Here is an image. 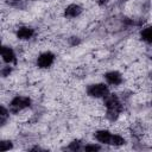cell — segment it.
<instances>
[{"instance_id": "obj_7", "label": "cell", "mask_w": 152, "mask_h": 152, "mask_svg": "<svg viewBox=\"0 0 152 152\" xmlns=\"http://www.w3.org/2000/svg\"><path fill=\"white\" fill-rule=\"evenodd\" d=\"M104 80L110 86H114V87H118L120 86L122 82H124V77L122 75L116 71V70H112V71H108L104 74Z\"/></svg>"}, {"instance_id": "obj_2", "label": "cell", "mask_w": 152, "mask_h": 152, "mask_svg": "<svg viewBox=\"0 0 152 152\" xmlns=\"http://www.w3.org/2000/svg\"><path fill=\"white\" fill-rule=\"evenodd\" d=\"M32 103V100L25 95H17L10 101V112L19 113L26 108H28Z\"/></svg>"}, {"instance_id": "obj_16", "label": "cell", "mask_w": 152, "mask_h": 152, "mask_svg": "<svg viewBox=\"0 0 152 152\" xmlns=\"http://www.w3.org/2000/svg\"><path fill=\"white\" fill-rule=\"evenodd\" d=\"M8 115H10V109L0 104V116H8Z\"/></svg>"}, {"instance_id": "obj_9", "label": "cell", "mask_w": 152, "mask_h": 152, "mask_svg": "<svg viewBox=\"0 0 152 152\" xmlns=\"http://www.w3.org/2000/svg\"><path fill=\"white\" fill-rule=\"evenodd\" d=\"M83 8L82 6H80L78 4H70L65 7L64 10V15L66 18H70V19H74V18H77L81 13H82Z\"/></svg>"}, {"instance_id": "obj_17", "label": "cell", "mask_w": 152, "mask_h": 152, "mask_svg": "<svg viewBox=\"0 0 152 152\" xmlns=\"http://www.w3.org/2000/svg\"><path fill=\"white\" fill-rule=\"evenodd\" d=\"M69 40H71V42H70V44H71L72 46H75V45H77V44H80V39H78V37H70V38H69Z\"/></svg>"}, {"instance_id": "obj_6", "label": "cell", "mask_w": 152, "mask_h": 152, "mask_svg": "<svg viewBox=\"0 0 152 152\" xmlns=\"http://www.w3.org/2000/svg\"><path fill=\"white\" fill-rule=\"evenodd\" d=\"M34 28L27 25H23L20 27L17 28L15 31V36L19 40H30L33 36H34Z\"/></svg>"}, {"instance_id": "obj_18", "label": "cell", "mask_w": 152, "mask_h": 152, "mask_svg": "<svg viewBox=\"0 0 152 152\" xmlns=\"http://www.w3.org/2000/svg\"><path fill=\"white\" fill-rule=\"evenodd\" d=\"M7 119H8V116H0V127L7 122Z\"/></svg>"}, {"instance_id": "obj_4", "label": "cell", "mask_w": 152, "mask_h": 152, "mask_svg": "<svg viewBox=\"0 0 152 152\" xmlns=\"http://www.w3.org/2000/svg\"><path fill=\"white\" fill-rule=\"evenodd\" d=\"M56 56L53 52L51 51H44L42 53H39V56L37 57V66L39 69H48L50 66H52V64L55 63Z\"/></svg>"}, {"instance_id": "obj_3", "label": "cell", "mask_w": 152, "mask_h": 152, "mask_svg": "<svg viewBox=\"0 0 152 152\" xmlns=\"http://www.w3.org/2000/svg\"><path fill=\"white\" fill-rule=\"evenodd\" d=\"M87 95L93 99H103L108 93L109 88L106 83H93L87 87Z\"/></svg>"}, {"instance_id": "obj_5", "label": "cell", "mask_w": 152, "mask_h": 152, "mask_svg": "<svg viewBox=\"0 0 152 152\" xmlns=\"http://www.w3.org/2000/svg\"><path fill=\"white\" fill-rule=\"evenodd\" d=\"M0 57L5 64H15L17 63V55L15 51L7 45H2L0 51Z\"/></svg>"}, {"instance_id": "obj_11", "label": "cell", "mask_w": 152, "mask_h": 152, "mask_svg": "<svg viewBox=\"0 0 152 152\" xmlns=\"http://www.w3.org/2000/svg\"><path fill=\"white\" fill-rule=\"evenodd\" d=\"M125 142H126V139H125L121 134H119V133H113L109 145H112V146H114V147H119V146L125 145Z\"/></svg>"}, {"instance_id": "obj_14", "label": "cell", "mask_w": 152, "mask_h": 152, "mask_svg": "<svg viewBox=\"0 0 152 152\" xmlns=\"http://www.w3.org/2000/svg\"><path fill=\"white\" fill-rule=\"evenodd\" d=\"M11 148H13V142L11 140H0V151H8Z\"/></svg>"}, {"instance_id": "obj_19", "label": "cell", "mask_w": 152, "mask_h": 152, "mask_svg": "<svg viewBox=\"0 0 152 152\" xmlns=\"http://www.w3.org/2000/svg\"><path fill=\"white\" fill-rule=\"evenodd\" d=\"M1 48H2V43H1V39H0V51H1Z\"/></svg>"}, {"instance_id": "obj_13", "label": "cell", "mask_w": 152, "mask_h": 152, "mask_svg": "<svg viewBox=\"0 0 152 152\" xmlns=\"http://www.w3.org/2000/svg\"><path fill=\"white\" fill-rule=\"evenodd\" d=\"M11 72H12L11 64H6V65H1L0 66V76L1 77H7V76H10Z\"/></svg>"}, {"instance_id": "obj_8", "label": "cell", "mask_w": 152, "mask_h": 152, "mask_svg": "<svg viewBox=\"0 0 152 152\" xmlns=\"http://www.w3.org/2000/svg\"><path fill=\"white\" fill-rule=\"evenodd\" d=\"M112 134H113V133H112L110 131L102 128V129H97V131L95 132L94 138L96 139V141H97L99 144H106V145H109L110 139H112Z\"/></svg>"}, {"instance_id": "obj_12", "label": "cell", "mask_w": 152, "mask_h": 152, "mask_svg": "<svg viewBox=\"0 0 152 152\" xmlns=\"http://www.w3.org/2000/svg\"><path fill=\"white\" fill-rule=\"evenodd\" d=\"M82 141L76 139V140H72L71 142H69L68 145V148L71 150V151H78V150H82Z\"/></svg>"}, {"instance_id": "obj_1", "label": "cell", "mask_w": 152, "mask_h": 152, "mask_svg": "<svg viewBox=\"0 0 152 152\" xmlns=\"http://www.w3.org/2000/svg\"><path fill=\"white\" fill-rule=\"evenodd\" d=\"M103 104L106 107V118L112 122L116 121L124 109L122 102L120 101L119 96L109 91L103 97Z\"/></svg>"}, {"instance_id": "obj_10", "label": "cell", "mask_w": 152, "mask_h": 152, "mask_svg": "<svg viewBox=\"0 0 152 152\" xmlns=\"http://www.w3.org/2000/svg\"><path fill=\"white\" fill-rule=\"evenodd\" d=\"M139 36H140V39L142 42H145L146 44H151L152 42V38H151V26L147 25V26H142L140 32H139Z\"/></svg>"}, {"instance_id": "obj_15", "label": "cell", "mask_w": 152, "mask_h": 152, "mask_svg": "<svg viewBox=\"0 0 152 152\" xmlns=\"http://www.w3.org/2000/svg\"><path fill=\"white\" fill-rule=\"evenodd\" d=\"M82 150L83 151H88V152H95V151L101 150V146L99 144H86L82 147Z\"/></svg>"}]
</instances>
